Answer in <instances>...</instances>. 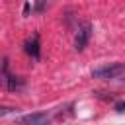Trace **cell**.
Here are the masks:
<instances>
[{"label": "cell", "instance_id": "cell-5", "mask_svg": "<svg viewBox=\"0 0 125 125\" xmlns=\"http://www.w3.org/2000/svg\"><path fill=\"white\" fill-rule=\"evenodd\" d=\"M51 117L47 115V113H31V115H23V117H20V121L21 123H47Z\"/></svg>", "mask_w": 125, "mask_h": 125}, {"label": "cell", "instance_id": "cell-4", "mask_svg": "<svg viewBox=\"0 0 125 125\" xmlns=\"http://www.w3.org/2000/svg\"><path fill=\"white\" fill-rule=\"evenodd\" d=\"M23 51L31 57V59H39L41 57V43H39V33H35L31 39H27L23 43Z\"/></svg>", "mask_w": 125, "mask_h": 125}, {"label": "cell", "instance_id": "cell-8", "mask_svg": "<svg viewBox=\"0 0 125 125\" xmlns=\"http://www.w3.org/2000/svg\"><path fill=\"white\" fill-rule=\"evenodd\" d=\"M123 109H125V102L119 100V102L115 104V111H117V113H123Z\"/></svg>", "mask_w": 125, "mask_h": 125}, {"label": "cell", "instance_id": "cell-6", "mask_svg": "<svg viewBox=\"0 0 125 125\" xmlns=\"http://www.w3.org/2000/svg\"><path fill=\"white\" fill-rule=\"evenodd\" d=\"M45 8H47V0H35V6H33V12L35 14H41Z\"/></svg>", "mask_w": 125, "mask_h": 125}, {"label": "cell", "instance_id": "cell-3", "mask_svg": "<svg viewBox=\"0 0 125 125\" xmlns=\"http://www.w3.org/2000/svg\"><path fill=\"white\" fill-rule=\"evenodd\" d=\"M90 37H92V25H90V23H84V25L78 27V31H76L74 49H76V51H84L86 45H88V41H90Z\"/></svg>", "mask_w": 125, "mask_h": 125}, {"label": "cell", "instance_id": "cell-7", "mask_svg": "<svg viewBox=\"0 0 125 125\" xmlns=\"http://www.w3.org/2000/svg\"><path fill=\"white\" fill-rule=\"evenodd\" d=\"M16 111V107H10V105H0V117H4V115H8V113H14Z\"/></svg>", "mask_w": 125, "mask_h": 125}, {"label": "cell", "instance_id": "cell-1", "mask_svg": "<svg viewBox=\"0 0 125 125\" xmlns=\"http://www.w3.org/2000/svg\"><path fill=\"white\" fill-rule=\"evenodd\" d=\"M0 88L10 92H18L23 88V80L8 70V59H2V64H0Z\"/></svg>", "mask_w": 125, "mask_h": 125}, {"label": "cell", "instance_id": "cell-2", "mask_svg": "<svg viewBox=\"0 0 125 125\" xmlns=\"http://www.w3.org/2000/svg\"><path fill=\"white\" fill-rule=\"evenodd\" d=\"M125 72L123 62H113V64H105L100 68L92 70V78H100V80H113V78H121Z\"/></svg>", "mask_w": 125, "mask_h": 125}]
</instances>
